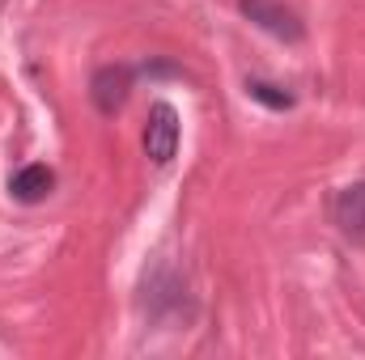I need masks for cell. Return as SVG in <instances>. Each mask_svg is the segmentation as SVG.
Returning <instances> with one entry per match:
<instances>
[{"label":"cell","mask_w":365,"mask_h":360,"mask_svg":"<svg viewBox=\"0 0 365 360\" xmlns=\"http://www.w3.org/2000/svg\"><path fill=\"white\" fill-rule=\"evenodd\" d=\"M238 9H242V17L251 26H259L264 34H272L280 43H302V34H306L302 17L280 0H238Z\"/></svg>","instance_id":"1"},{"label":"cell","mask_w":365,"mask_h":360,"mask_svg":"<svg viewBox=\"0 0 365 360\" xmlns=\"http://www.w3.org/2000/svg\"><path fill=\"white\" fill-rule=\"evenodd\" d=\"M145 153L153 166H170L179 153V110L170 102H158L145 119Z\"/></svg>","instance_id":"2"},{"label":"cell","mask_w":365,"mask_h":360,"mask_svg":"<svg viewBox=\"0 0 365 360\" xmlns=\"http://www.w3.org/2000/svg\"><path fill=\"white\" fill-rule=\"evenodd\" d=\"M132 90V68L128 64H102L90 81V97L102 115H119Z\"/></svg>","instance_id":"3"},{"label":"cell","mask_w":365,"mask_h":360,"mask_svg":"<svg viewBox=\"0 0 365 360\" xmlns=\"http://www.w3.org/2000/svg\"><path fill=\"white\" fill-rule=\"evenodd\" d=\"M331 221H336V229H340L349 242L365 246V182L344 186V191L331 199Z\"/></svg>","instance_id":"4"},{"label":"cell","mask_w":365,"mask_h":360,"mask_svg":"<svg viewBox=\"0 0 365 360\" xmlns=\"http://www.w3.org/2000/svg\"><path fill=\"white\" fill-rule=\"evenodd\" d=\"M51 186H56V174H51L47 166H21V170L13 174V182H9L13 199H21V203H38V199H47Z\"/></svg>","instance_id":"5"},{"label":"cell","mask_w":365,"mask_h":360,"mask_svg":"<svg viewBox=\"0 0 365 360\" xmlns=\"http://www.w3.org/2000/svg\"><path fill=\"white\" fill-rule=\"evenodd\" d=\"M247 93H251L259 106H268V110H289V106H293V93L272 85V81H247Z\"/></svg>","instance_id":"6"}]
</instances>
